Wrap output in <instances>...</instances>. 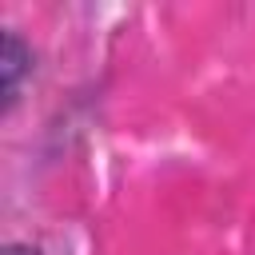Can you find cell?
I'll list each match as a JSON object with an SVG mask.
<instances>
[{"instance_id": "6da1fadb", "label": "cell", "mask_w": 255, "mask_h": 255, "mask_svg": "<svg viewBox=\"0 0 255 255\" xmlns=\"http://www.w3.org/2000/svg\"><path fill=\"white\" fill-rule=\"evenodd\" d=\"M24 76H32V48L24 44L20 32L8 28V32H4V48H0V92H4V112L16 108Z\"/></svg>"}, {"instance_id": "7a4b0ae2", "label": "cell", "mask_w": 255, "mask_h": 255, "mask_svg": "<svg viewBox=\"0 0 255 255\" xmlns=\"http://www.w3.org/2000/svg\"><path fill=\"white\" fill-rule=\"evenodd\" d=\"M8 255H40V251H20V247H8Z\"/></svg>"}]
</instances>
